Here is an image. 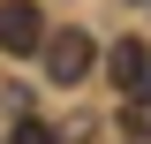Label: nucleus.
<instances>
[{
    "label": "nucleus",
    "mask_w": 151,
    "mask_h": 144,
    "mask_svg": "<svg viewBox=\"0 0 151 144\" xmlns=\"http://www.w3.org/2000/svg\"><path fill=\"white\" fill-rule=\"evenodd\" d=\"M15 144H60V137H53V121L30 114V121H15Z\"/></svg>",
    "instance_id": "obj_5"
},
{
    "label": "nucleus",
    "mask_w": 151,
    "mask_h": 144,
    "mask_svg": "<svg viewBox=\"0 0 151 144\" xmlns=\"http://www.w3.org/2000/svg\"><path fill=\"white\" fill-rule=\"evenodd\" d=\"M38 53H45V76H53V84H83L91 61H98V46H91V31H60V38H45Z\"/></svg>",
    "instance_id": "obj_1"
},
{
    "label": "nucleus",
    "mask_w": 151,
    "mask_h": 144,
    "mask_svg": "<svg viewBox=\"0 0 151 144\" xmlns=\"http://www.w3.org/2000/svg\"><path fill=\"white\" fill-rule=\"evenodd\" d=\"M113 84H121V91H136V84H151V53L136 46V38H121V46H113Z\"/></svg>",
    "instance_id": "obj_3"
},
{
    "label": "nucleus",
    "mask_w": 151,
    "mask_h": 144,
    "mask_svg": "<svg viewBox=\"0 0 151 144\" xmlns=\"http://www.w3.org/2000/svg\"><path fill=\"white\" fill-rule=\"evenodd\" d=\"M121 129H129V137H144V144H151V91H144V84L129 91V106H121Z\"/></svg>",
    "instance_id": "obj_4"
},
{
    "label": "nucleus",
    "mask_w": 151,
    "mask_h": 144,
    "mask_svg": "<svg viewBox=\"0 0 151 144\" xmlns=\"http://www.w3.org/2000/svg\"><path fill=\"white\" fill-rule=\"evenodd\" d=\"M38 46H45L38 0H0V53H38Z\"/></svg>",
    "instance_id": "obj_2"
}]
</instances>
